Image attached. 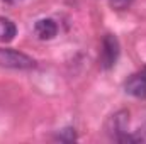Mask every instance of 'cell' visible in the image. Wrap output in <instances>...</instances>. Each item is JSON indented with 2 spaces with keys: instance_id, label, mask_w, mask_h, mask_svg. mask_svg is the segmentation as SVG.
Wrapping results in <instances>:
<instances>
[{
  "instance_id": "obj_6",
  "label": "cell",
  "mask_w": 146,
  "mask_h": 144,
  "mask_svg": "<svg viewBox=\"0 0 146 144\" xmlns=\"http://www.w3.org/2000/svg\"><path fill=\"white\" fill-rule=\"evenodd\" d=\"M17 34V27L10 19L0 17V42H10Z\"/></svg>"
},
{
  "instance_id": "obj_10",
  "label": "cell",
  "mask_w": 146,
  "mask_h": 144,
  "mask_svg": "<svg viewBox=\"0 0 146 144\" xmlns=\"http://www.w3.org/2000/svg\"><path fill=\"white\" fill-rule=\"evenodd\" d=\"M7 3H17V2H22V0H5Z\"/></svg>"
},
{
  "instance_id": "obj_5",
  "label": "cell",
  "mask_w": 146,
  "mask_h": 144,
  "mask_svg": "<svg viewBox=\"0 0 146 144\" xmlns=\"http://www.w3.org/2000/svg\"><path fill=\"white\" fill-rule=\"evenodd\" d=\"M34 32L39 39L46 41V39H53L58 32V24L53 19H39L34 24Z\"/></svg>"
},
{
  "instance_id": "obj_2",
  "label": "cell",
  "mask_w": 146,
  "mask_h": 144,
  "mask_svg": "<svg viewBox=\"0 0 146 144\" xmlns=\"http://www.w3.org/2000/svg\"><path fill=\"white\" fill-rule=\"evenodd\" d=\"M127 127H129V112L127 110H119L114 115H110L107 124H106V131L110 137L117 143H127Z\"/></svg>"
},
{
  "instance_id": "obj_1",
  "label": "cell",
  "mask_w": 146,
  "mask_h": 144,
  "mask_svg": "<svg viewBox=\"0 0 146 144\" xmlns=\"http://www.w3.org/2000/svg\"><path fill=\"white\" fill-rule=\"evenodd\" d=\"M0 66L10 70H31L36 66L34 58L9 48H0Z\"/></svg>"
},
{
  "instance_id": "obj_3",
  "label": "cell",
  "mask_w": 146,
  "mask_h": 144,
  "mask_svg": "<svg viewBox=\"0 0 146 144\" xmlns=\"http://www.w3.org/2000/svg\"><path fill=\"white\" fill-rule=\"evenodd\" d=\"M119 54H121V46H119L117 37L112 34H106L102 39V49H100V58H99L100 66L104 70H110L117 63Z\"/></svg>"
},
{
  "instance_id": "obj_8",
  "label": "cell",
  "mask_w": 146,
  "mask_h": 144,
  "mask_svg": "<svg viewBox=\"0 0 146 144\" xmlns=\"http://www.w3.org/2000/svg\"><path fill=\"white\" fill-rule=\"evenodd\" d=\"M56 137H58L60 141H65V143L75 141V139H76V136H75V129H72V127H66V129L60 131V134H58Z\"/></svg>"
},
{
  "instance_id": "obj_11",
  "label": "cell",
  "mask_w": 146,
  "mask_h": 144,
  "mask_svg": "<svg viewBox=\"0 0 146 144\" xmlns=\"http://www.w3.org/2000/svg\"><path fill=\"white\" fill-rule=\"evenodd\" d=\"M145 73H146V66H145Z\"/></svg>"
},
{
  "instance_id": "obj_9",
  "label": "cell",
  "mask_w": 146,
  "mask_h": 144,
  "mask_svg": "<svg viewBox=\"0 0 146 144\" xmlns=\"http://www.w3.org/2000/svg\"><path fill=\"white\" fill-rule=\"evenodd\" d=\"M109 3L110 7L115 9V10H124V9H127L133 3V0H109Z\"/></svg>"
},
{
  "instance_id": "obj_4",
  "label": "cell",
  "mask_w": 146,
  "mask_h": 144,
  "mask_svg": "<svg viewBox=\"0 0 146 144\" xmlns=\"http://www.w3.org/2000/svg\"><path fill=\"white\" fill-rule=\"evenodd\" d=\"M124 90L127 95L136 97V98H146V73H134L131 75L126 83H124Z\"/></svg>"
},
{
  "instance_id": "obj_7",
  "label": "cell",
  "mask_w": 146,
  "mask_h": 144,
  "mask_svg": "<svg viewBox=\"0 0 146 144\" xmlns=\"http://www.w3.org/2000/svg\"><path fill=\"white\" fill-rule=\"evenodd\" d=\"M127 143H145L146 144V124L141 126L138 131L127 136Z\"/></svg>"
}]
</instances>
